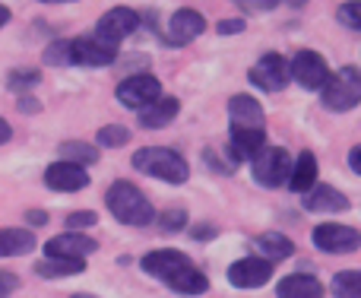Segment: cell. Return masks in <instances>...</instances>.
<instances>
[{"label":"cell","instance_id":"1","mask_svg":"<svg viewBox=\"0 0 361 298\" xmlns=\"http://www.w3.org/2000/svg\"><path fill=\"white\" fill-rule=\"evenodd\" d=\"M105 203L111 210V216L127 225H149L156 219V210L146 200V193L130 181H114L105 193Z\"/></svg>","mask_w":361,"mask_h":298},{"label":"cell","instance_id":"2","mask_svg":"<svg viewBox=\"0 0 361 298\" xmlns=\"http://www.w3.org/2000/svg\"><path fill=\"white\" fill-rule=\"evenodd\" d=\"M133 168L165 181V184H184V181L190 178V168H187L184 155L175 153V149H162V146L140 149V153L133 155Z\"/></svg>","mask_w":361,"mask_h":298},{"label":"cell","instance_id":"3","mask_svg":"<svg viewBox=\"0 0 361 298\" xmlns=\"http://www.w3.org/2000/svg\"><path fill=\"white\" fill-rule=\"evenodd\" d=\"M320 93H324L320 99H324V105L330 112H352L361 102V70L358 67L333 70Z\"/></svg>","mask_w":361,"mask_h":298},{"label":"cell","instance_id":"4","mask_svg":"<svg viewBox=\"0 0 361 298\" xmlns=\"http://www.w3.org/2000/svg\"><path fill=\"white\" fill-rule=\"evenodd\" d=\"M250 168H254V181L263 187H282L288 184V174H292V159L282 146H263L260 153L250 159Z\"/></svg>","mask_w":361,"mask_h":298},{"label":"cell","instance_id":"5","mask_svg":"<svg viewBox=\"0 0 361 298\" xmlns=\"http://www.w3.org/2000/svg\"><path fill=\"white\" fill-rule=\"evenodd\" d=\"M288 73H292V80L298 83V86L305 89H324L326 80H330V64H326L324 54H317V51H298V54L288 61Z\"/></svg>","mask_w":361,"mask_h":298},{"label":"cell","instance_id":"6","mask_svg":"<svg viewBox=\"0 0 361 298\" xmlns=\"http://www.w3.org/2000/svg\"><path fill=\"white\" fill-rule=\"evenodd\" d=\"M314 244L326 254H352L361 248V232L352 225H339V222H324L314 229Z\"/></svg>","mask_w":361,"mask_h":298},{"label":"cell","instance_id":"7","mask_svg":"<svg viewBox=\"0 0 361 298\" xmlns=\"http://www.w3.org/2000/svg\"><path fill=\"white\" fill-rule=\"evenodd\" d=\"M247 80L254 83L257 89H263V93H279V89H286L288 80H292V73H288V61L282 54H263L260 61L250 67Z\"/></svg>","mask_w":361,"mask_h":298},{"label":"cell","instance_id":"8","mask_svg":"<svg viewBox=\"0 0 361 298\" xmlns=\"http://www.w3.org/2000/svg\"><path fill=\"white\" fill-rule=\"evenodd\" d=\"M159 95H162V83H159L152 73L127 76V80L118 86V102L124 108H137V112H143L146 105H152Z\"/></svg>","mask_w":361,"mask_h":298},{"label":"cell","instance_id":"9","mask_svg":"<svg viewBox=\"0 0 361 298\" xmlns=\"http://www.w3.org/2000/svg\"><path fill=\"white\" fill-rule=\"evenodd\" d=\"M137 25H140L137 10H130V6H114V10H108L105 16L99 19V25H95V38L118 48V42H124L127 35H133Z\"/></svg>","mask_w":361,"mask_h":298},{"label":"cell","instance_id":"10","mask_svg":"<svg viewBox=\"0 0 361 298\" xmlns=\"http://www.w3.org/2000/svg\"><path fill=\"white\" fill-rule=\"evenodd\" d=\"M118 57L114 44H105L99 38H73L70 42V64L73 67H108Z\"/></svg>","mask_w":361,"mask_h":298},{"label":"cell","instance_id":"11","mask_svg":"<svg viewBox=\"0 0 361 298\" xmlns=\"http://www.w3.org/2000/svg\"><path fill=\"white\" fill-rule=\"evenodd\" d=\"M273 276V263L263 257H241L228 267V282L235 289H260Z\"/></svg>","mask_w":361,"mask_h":298},{"label":"cell","instance_id":"12","mask_svg":"<svg viewBox=\"0 0 361 298\" xmlns=\"http://www.w3.org/2000/svg\"><path fill=\"white\" fill-rule=\"evenodd\" d=\"M228 118L235 131H267V114L254 95H231Z\"/></svg>","mask_w":361,"mask_h":298},{"label":"cell","instance_id":"13","mask_svg":"<svg viewBox=\"0 0 361 298\" xmlns=\"http://www.w3.org/2000/svg\"><path fill=\"white\" fill-rule=\"evenodd\" d=\"M48 257H70V261H86L89 254L99 251V242L82 232H63V235H54L48 244H44Z\"/></svg>","mask_w":361,"mask_h":298},{"label":"cell","instance_id":"14","mask_svg":"<svg viewBox=\"0 0 361 298\" xmlns=\"http://www.w3.org/2000/svg\"><path fill=\"white\" fill-rule=\"evenodd\" d=\"M44 184L51 187V191H61V193H73V191H82V187L89 184V172L82 165H73V162H54V165H48V172H44Z\"/></svg>","mask_w":361,"mask_h":298},{"label":"cell","instance_id":"15","mask_svg":"<svg viewBox=\"0 0 361 298\" xmlns=\"http://www.w3.org/2000/svg\"><path fill=\"white\" fill-rule=\"evenodd\" d=\"M203 29H206L203 13L184 6V10H178L175 16L169 19V42L175 44V48H180V44H187V42H193V38L203 35Z\"/></svg>","mask_w":361,"mask_h":298},{"label":"cell","instance_id":"16","mask_svg":"<svg viewBox=\"0 0 361 298\" xmlns=\"http://www.w3.org/2000/svg\"><path fill=\"white\" fill-rule=\"evenodd\" d=\"M301 197H305L307 213H345L349 210V197L339 187H330V184H314Z\"/></svg>","mask_w":361,"mask_h":298},{"label":"cell","instance_id":"17","mask_svg":"<svg viewBox=\"0 0 361 298\" xmlns=\"http://www.w3.org/2000/svg\"><path fill=\"white\" fill-rule=\"evenodd\" d=\"M180 112V102L175 95H159L152 105H146L143 112H140V124L146 127V131H159V127H169L171 121L178 118Z\"/></svg>","mask_w":361,"mask_h":298},{"label":"cell","instance_id":"18","mask_svg":"<svg viewBox=\"0 0 361 298\" xmlns=\"http://www.w3.org/2000/svg\"><path fill=\"white\" fill-rule=\"evenodd\" d=\"M190 263V257L187 254H180V251H152V254H146L143 257V270L149 276H156V280H169L175 270H180V267H187Z\"/></svg>","mask_w":361,"mask_h":298},{"label":"cell","instance_id":"19","mask_svg":"<svg viewBox=\"0 0 361 298\" xmlns=\"http://www.w3.org/2000/svg\"><path fill=\"white\" fill-rule=\"evenodd\" d=\"M263 146H267V131H235V127H231V140H228L231 162L254 159Z\"/></svg>","mask_w":361,"mask_h":298},{"label":"cell","instance_id":"20","mask_svg":"<svg viewBox=\"0 0 361 298\" xmlns=\"http://www.w3.org/2000/svg\"><path fill=\"white\" fill-rule=\"evenodd\" d=\"M324 282L314 280L307 273H295V276H286V280L276 286V295L279 298H324Z\"/></svg>","mask_w":361,"mask_h":298},{"label":"cell","instance_id":"21","mask_svg":"<svg viewBox=\"0 0 361 298\" xmlns=\"http://www.w3.org/2000/svg\"><path fill=\"white\" fill-rule=\"evenodd\" d=\"M165 286L175 289L180 295H203L206 289H209V280H206V273H200L193 263H187V267L175 270V273L165 280Z\"/></svg>","mask_w":361,"mask_h":298},{"label":"cell","instance_id":"22","mask_svg":"<svg viewBox=\"0 0 361 298\" xmlns=\"http://www.w3.org/2000/svg\"><path fill=\"white\" fill-rule=\"evenodd\" d=\"M257 251L263 254V261H288V257L295 254V244L288 235H282V232H263V235H257Z\"/></svg>","mask_w":361,"mask_h":298},{"label":"cell","instance_id":"23","mask_svg":"<svg viewBox=\"0 0 361 298\" xmlns=\"http://www.w3.org/2000/svg\"><path fill=\"white\" fill-rule=\"evenodd\" d=\"M317 184V159L314 153H301L298 162H292V174H288V187L295 193H307Z\"/></svg>","mask_w":361,"mask_h":298},{"label":"cell","instance_id":"24","mask_svg":"<svg viewBox=\"0 0 361 298\" xmlns=\"http://www.w3.org/2000/svg\"><path fill=\"white\" fill-rule=\"evenodd\" d=\"M35 248V235L29 229H0V257H23Z\"/></svg>","mask_w":361,"mask_h":298},{"label":"cell","instance_id":"25","mask_svg":"<svg viewBox=\"0 0 361 298\" xmlns=\"http://www.w3.org/2000/svg\"><path fill=\"white\" fill-rule=\"evenodd\" d=\"M86 270V261H70V257H44L35 267L38 276L44 280H67V276H80Z\"/></svg>","mask_w":361,"mask_h":298},{"label":"cell","instance_id":"26","mask_svg":"<svg viewBox=\"0 0 361 298\" xmlns=\"http://www.w3.org/2000/svg\"><path fill=\"white\" fill-rule=\"evenodd\" d=\"M333 298H361V270H343L330 282Z\"/></svg>","mask_w":361,"mask_h":298},{"label":"cell","instance_id":"27","mask_svg":"<svg viewBox=\"0 0 361 298\" xmlns=\"http://www.w3.org/2000/svg\"><path fill=\"white\" fill-rule=\"evenodd\" d=\"M61 159L86 168V165H92V162H99V149L89 143H80V140H67V143H61Z\"/></svg>","mask_w":361,"mask_h":298},{"label":"cell","instance_id":"28","mask_svg":"<svg viewBox=\"0 0 361 298\" xmlns=\"http://www.w3.org/2000/svg\"><path fill=\"white\" fill-rule=\"evenodd\" d=\"M95 140H99V146L114 149V146H124L127 140H130V131H127L124 124H108V127H102Z\"/></svg>","mask_w":361,"mask_h":298},{"label":"cell","instance_id":"29","mask_svg":"<svg viewBox=\"0 0 361 298\" xmlns=\"http://www.w3.org/2000/svg\"><path fill=\"white\" fill-rule=\"evenodd\" d=\"M336 16H339V23H343L345 29L361 32V0H349V4H343Z\"/></svg>","mask_w":361,"mask_h":298},{"label":"cell","instance_id":"30","mask_svg":"<svg viewBox=\"0 0 361 298\" xmlns=\"http://www.w3.org/2000/svg\"><path fill=\"white\" fill-rule=\"evenodd\" d=\"M44 64L54 67H70V42H54L44 48Z\"/></svg>","mask_w":361,"mask_h":298},{"label":"cell","instance_id":"31","mask_svg":"<svg viewBox=\"0 0 361 298\" xmlns=\"http://www.w3.org/2000/svg\"><path fill=\"white\" fill-rule=\"evenodd\" d=\"M187 225V213L184 210H165L159 216V229L162 232H180Z\"/></svg>","mask_w":361,"mask_h":298},{"label":"cell","instance_id":"32","mask_svg":"<svg viewBox=\"0 0 361 298\" xmlns=\"http://www.w3.org/2000/svg\"><path fill=\"white\" fill-rule=\"evenodd\" d=\"M95 222H99V216H95L92 210H82V213H70V216H67V229H70V232H82V229H92Z\"/></svg>","mask_w":361,"mask_h":298},{"label":"cell","instance_id":"33","mask_svg":"<svg viewBox=\"0 0 361 298\" xmlns=\"http://www.w3.org/2000/svg\"><path fill=\"white\" fill-rule=\"evenodd\" d=\"M38 80H42V73H35V70H16V73L10 76V89H29V86H35Z\"/></svg>","mask_w":361,"mask_h":298},{"label":"cell","instance_id":"34","mask_svg":"<svg viewBox=\"0 0 361 298\" xmlns=\"http://www.w3.org/2000/svg\"><path fill=\"white\" fill-rule=\"evenodd\" d=\"M19 289V276L10 270H0V298H10Z\"/></svg>","mask_w":361,"mask_h":298},{"label":"cell","instance_id":"35","mask_svg":"<svg viewBox=\"0 0 361 298\" xmlns=\"http://www.w3.org/2000/svg\"><path fill=\"white\" fill-rule=\"evenodd\" d=\"M235 4L247 13H267V10H276L279 0H235Z\"/></svg>","mask_w":361,"mask_h":298},{"label":"cell","instance_id":"36","mask_svg":"<svg viewBox=\"0 0 361 298\" xmlns=\"http://www.w3.org/2000/svg\"><path fill=\"white\" fill-rule=\"evenodd\" d=\"M244 19H222V23L216 25V32L219 35H238V32H244Z\"/></svg>","mask_w":361,"mask_h":298},{"label":"cell","instance_id":"37","mask_svg":"<svg viewBox=\"0 0 361 298\" xmlns=\"http://www.w3.org/2000/svg\"><path fill=\"white\" fill-rule=\"evenodd\" d=\"M25 219H29L32 225H44V222H48V213H44V210H29V216H25Z\"/></svg>","mask_w":361,"mask_h":298},{"label":"cell","instance_id":"38","mask_svg":"<svg viewBox=\"0 0 361 298\" xmlns=\"http://www.w3.org/2000/svg\"><path fill=\"white\" fill-rule=\"evenodd\" d=\"M349 165H352V172L361 174V146H355V149L349 153Z\"/></svg>","mask_w":361,"mask_h":298},{"label":"cell","instance_id":"39","mask_svg":"<svg viewBox=\"0 0 361 298\" xmlns=\"http://www.w3.org/2000/svg\"><path fill=\"white\" fill-rule=\"evenodd\" d=\"M19 112H38V102L35 99H19Z\"/></svg>","mask_w":361,"mask_h":298},{"label":"cell","instance_id":"40","mask_svg":"<svg viewBox=\"0 0 361 298\" xmlns=\"http://www.w3.org/2000/svg\"><path fill=\"white\" fill-rule=\"evenodd\" d=\"M13 137V131H10V124H6L4 118H0V143H6V140Z\"/></svg>","mask_w":361,"mask_h":298},{"label":"cell","instance_id":"41","mask_svg":"<svg viewBox=\"0 0 361 298\" xmlns=\"http://www.w3.org/2000/svg\"><path fill=\"white\" fill-rule=\"evenodd\" d=\"M6 23H10V10H6V6L4 4H0V29H4V25Z\"/></svg>","mask_w":361,"mask_h":298},{"label":"cell","instance_id":"42","mask_svg":"<svg viewBox=\"0 0 361 298\" xmlns=\"http://www.w3.org/2000/svg\"><path fill=\"white\" fill-rule=\"evenodd\" d=\"M209 235H216L212 229H193V238H209Z\"/></svg>","mask_w":361,"mask_h":298},{"label":"cell","instance_id":"43","mask_svg":"<svg viewBox=\"0 0 361 298\" xmlns=\"http://www.w3.org/2000/svg\"><path fill=\"white\" fill-rule=\"evenodd\" d=\"M42 4H70V0H42Z\"/></svg>","mask_w":361,"mask_h":298},{"label":"cell","instance_id":"44","mask_svg":"<svg viewBox=\"0 0 361 298\" xmlns=\"http://www.w3.org/2000/svg\"><path fill=\"white\" fill-rule=\"evenodd\" d=\"M70 298H95V295H86V292H76V295H70Z\"/></svg>","mask_w":361,"mask_h":298}]
</instances>
